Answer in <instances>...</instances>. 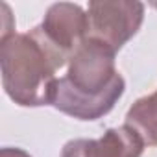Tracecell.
Masks as SVG:
<instances>
[{
  "label": "cell",
  "mask_w": 157,
  "mask_h": 157,
  "mask_svg": "<svg viewBox=\"0 0 157 157\" xmlns=\"http://www.w3.org/2000/svg\"><path fill=\"white\" fill-rule=\"evenodd\" d=\"M117 52L85 37L67 63V74L57 78L52 104L57 111L78 120L105 117L126 91L124 78L115 68Z\"/></svg>",
  "instance_id": "1"
},
{
  "label": "cell",
  "mask_w": 157,
  "mask_h": 157,
  "mask_svg": "<svg viewBox=\"0 0 157 157\" xmlns=\"http://www.w3.org/2000/svg\"><path fill=\"white\" fill-rule=\"evenodd\" d=\"M68 63L39 26L28 33H10L0 41V70L6 94L21 107L50 105L56 72Z\"/></svg>",
  "instance_id": "2"
},
{
  "label": "cell",
  "mask_w": 157,
  "mask_h": 157,
  "mask_svg": "<svg viewBox=\"0 0 157 157\" xmlns=\"http://www.w3.org/2000/svg\"><path fill=\"white\" fill-rule=\"evenodd\" d=\"M144 21V4L137 0H93L87 6V37L118 52L137 35Z\"/></svg>",
  "instance_id": "3"
},
{
  "label": "cell",
  "mask_w": 157,
  "mask_h": 157,
  "mask_svg": "<svg viewBox=\"0 0 157 157\" xmlns=\"http://www.w3.org/2000/svg\"><path fill=\"white\" fill-rule=\"evenodd\" d=\"M142 137L129 126L109 128L100 139H72L61 157H140L144 151Z\"/></svg>",
  "instance_id": "4"
},
{
  "label": "cell",
  "mask_w": 157,
  "mask_h": 157,
  "mask_svg": "<svg viewBox=\"0 0 157 157\" xmlns=\"http://www.w3.org/2000/svg\"><path fill=\"white\" fill-rule=\"evenodd\" d=\"M39 28L61 52L70 57V54L87 37V11L70 2L52 4Z\"/></svg>",
  "instance_id": "5"
},
{
  "label": "cell",
  "mask_w": 157,
  "mask_h": 157,
  "mask_svg": "<svg viewBox=\"0 0 157 157\" xmlns=\"http://www.w3.org/2000/svg\"><path fill=\"white\" fill-rule=\"evenodd\" d=\"M126 126L133 128L148 146H157V91L139 98L126 113Z\"/></svg>",
  "instance_id": "6"
},
{
  "label": "cell",
  "mask_w": 157,
  "mask_h": 157,
  "mask_svg": "<svg viewBox=\"0 0 157 157\" xmlns=\"http://www.w3.org/2000/svg\"><path fill=\"white\" fill-rule=\"evenodd\" d=\"M0 157H32V155L26 150H22V148H11V146H8V148L0 150Z\"/></svg>",
  "instance_id": "7"
},
{
  "label": "cell",
  "mask_w": 157,
  "mask_h": 157,
  "mask_svg": "<svg viewBox=\"0 0 157 157\" xmlns=\"http://www.w3.org/2000/svg\"><path fill=\"white\" fill-rule=\"evenodd\" d=\"M153 8H157V4H153Z\"/></svg>",
  "instance_id": "8"
}]
</instances>
